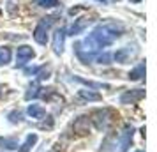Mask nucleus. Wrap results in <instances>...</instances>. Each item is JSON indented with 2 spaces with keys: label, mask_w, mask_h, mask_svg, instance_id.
<instances>
[{
  "label": "nucleus",
  "mask_w": 157,
  "mask_h": 152,
  "mask_svg": "<svg viewBox=\"0 0 157 152\" xmlns=\"http://www.w3.org/2000/svg\"><path fill=\"white\" fill-rule=\"evenodd\" d=\"M111 58H113L111 53H101L99 57H97V62H99V64H109Z\"/></svg>",
  "instance_id": "obj_18"
},
{
  "label": "nucleus",
  "mask_w": 157,
  "mask_h": 152,
  "mask_svg": "<svg viewBox=\"0 0 157 152\" xmlns=\"http://www.w3.org/2000/svg\"><path fill=\"white\" fill-rule=\"evenodd\" d=\"M132 136H134V127H132V126H125V129H124L122 138H120V143H118V147H120V150L118 152H125L127 150L129 145L132 143Z\"/></svg>",
  "instance_id": "obj_6"
},
{
  "label": "nucleus",
  "mask_w": 157,
  "mask_h": 152,
  "mask_svg": "<svg viewBox=\"0 0 157 152\" xmlns=\"http://www.w3.org/2000/svg\"><path fill=\"white\" fill-rule=\"evenodd\" d=\"M48 30H50V27L46 25V23H39L36 27V30H34V39H36V43H39L41 46H44V44L48 43Z\"/></svg>",
  "instance_id": "obj_5"
},
{
  "label": "nucleus",
  "mask_w": 157,
  "mask_h": 152,
  "mask_svg": "<svg viewBox=\"0 0 157 152\" xmlns=\"http://www.w3.org/2000/svg\"><path fill=\"white\" fill-rule=\"evenodd\" d=\"M11 57H13V51L9 46H0V65H7L11 62Z\"/></svg>",
  "instance_id": "obj_12"
},
{
  "label": "nucleus",
  "mask_w": 157,
  "mask_h": 152,
  "mask_svg": "<svg viewBox=\"0 0 157 152\" xmlns=\"http://www.w3.org/2000/svg\"><path fill=\"white\" fill-rule=\"evenodd\" d=\"M99 2H102V4H104V2H106V0H99Z\"/></svg>",
  "instance_id": "obj_20"
},
{
  "label": "nucleus",
  "mask_w": 157,
  "mask_h": 152,
  "mask_svg": "<svg viewBox=\"0 0 157 152\" xmlns=\"http://www.w3.org/2000/svg\"><path fill=\"white\" fill-rule=\"evenodd\" d=\"M145 97V90L141 88H136V90H127V92H124L120 97V103L122 104H131V103H136L143 99Z\"/></svg>",
  "instance_id": "obj_4"
},
{
  "label": "nucleus",
  "mask_w": 157,
  "mask_h": 152,
  "mask_svg": "<svg viewBox=\"0 0 157 152\" xmlns=\"http://www.w3.org/2000/svg\"><path fill=\"white\" fill-rule=\"evenodd\" d=\"M78 97L85 99V101H101V95L97 92H92V90H79Z\"/></svg>",
  "instance_id": "obj_14"
},
{
  "label": "nucleus",
  "mask_w": 157,
  "mask_h": 152,
  "mask_svg": "<svg viewBox=\"0 0 157 152\" xmlns=\"http://www.w3.org/2000/svg\"><path fill=\"white\" fill-rule=\"evenodd\" d=\"M27 113H29L32 119H36V120H43L44 117H46V110H44L41 104L32 103V104H29V108H27Z\"/></svg>",
  "instance_id": "obj_8"
},
{
  "label": "nucleus",
  "mask_w": 157,
  "mask_h": 152,
  "mask_svg": "<svg viewBox=\"0 0 157 152\" xmlns=\"http://www.w3.org/2000/svg\"><path fill=\"white\" fill-rule=\"evenodd\" d=\"M143 76H145V62L138 64L132 71L129 72V78H131V80H141Z\"/></svg>",
  "instance_id": "obj_13"
},
{
  "label": "nucleus",
  "mask_w": 157,
  "mask_h": 152,
  "mask_svg": "<svg viewBox=\"0 0 157 152\" xmlns=\"http://www.w3.org/2000/svg\"><path fill=\"white\" fill-rule=\"evenodd\" d=\"M50 74H51V69L50 67H46V65H41V67L37 69V72H36V76L39 78V80H48Z\"/></svg>",
  "instance_id": "obj_16"
},
{
  "label": "nucleus",
  "mask_w": 157,
  "mask_h": 152,
  "mask_svg": "<svg viewBox=\"0 0 157 152\" xmlns=\"http://www.w3.org/2000/svg\"><path fill=\"white\" fill-rule=\"evenodd\" d=\"M7 119H9V122L18 124V122H21V120H23V115H21V111L14 110V111H11V113L7 115Z\"/></svg>",
  "instance_id": "obj_17"
},
{
  "label": "nucleus",
  "mask_w": 157,
  "mask_h": 152,
  "mask_svg": "<svg viewBox=\"0 0 157 152\" xmlns=\"http://www.w3.org/2000/svg\"><path fill=\"white\" fill-rule=\"evenodd\" d=\"M64 44H65V30L57 29L55 34H53V51H55V55H62Z\"/></svg>",
  "instance_id": "obj_3"
},
{
  "label": "nucleus",
  "mask_w": 157,
  "mask_h": 152,
  "mask_svg": "<svg viewBox=\"0 0 157 152\" xmlns=\"http://www.w3.org/2000/svg\"><path fill=\"white\" fill-rule=\"evenodd\" d=\"M108 117H109V110H97L92 113V120L97 129H104L108 124Z\"/></svg>",
  "instance_id": "obj_7"
},
{
  "label": "nucleus",
  "mask_w": 157,
  "mask_h": 152,
  "mask_svg": "<svg viewBox=\"0 0 157 152\" xmlns=\"http://www.w3.org/2000/svg\"><path fill=\"white\" fill-rule=\"evenodd\" d=\"M34 57H36V51L32 50L30 46L23 44V46H20L18 51H16V65H18V67H21V65L29 64Z\"/></svg>",
  "instance_id": "obj_1"
},
{
  "label": "nucleus",
  "mask_w": 157,
  "mask_h": 152,
  "mask_svg": "<svg viewBox=\"0 0 157 152\" xmlns=\"http://www.w3.org/2000/svg\"><path fill=\"white\" fill-rule=\"evenodd\" d=\"M111 2H118V0H111Z\"/></svg>",
  "instance_id": "obj_21"
},
{
  "label": "nucleus",
  "mask_w": 157,
  "mask_h": 152,
  "mask_svg": "<svg viewBox=\"0 0 157 152\" xmlns=\"http://www.w3.org/2000/svg\"><path fill=\"white\" fill-rule=\"evenodd\" d=\"M136 48H131V46H124V48H120V50H117L113 53V58L115 62H118V64H127V62H131V58L136 55Z\"/></svg>",
  "instance_id": "obj_2"
},
{
  "label": "nucleus",
  "mask_w": 157,
  "mask_h": 152,
  "mask_svg": "<svg viewBox=\"0 0 157 152\" xmlns=\"http://www.w3.org/2000/svg\"><path fill=\"white\" fill-rule=\"evenodd\" d=\"M34 4H36L37 7L51 9V7H57V6H58V0H36Z\"/></svg>",
  "instance_id": "obj_15"
},
{
  "label": "nucleus",
  "mask_w": 157,
  "mask_h": 152,
  "mask_svg": "<svg viewBox=\"0 0 157 152\" xmlns=\"http://www.w3.org/2000/svg\"><path fill=\"white\" fill-rule=\"evenodd\" d=\"M131 2H134V4H138V2H141V0H131Z\"/></svg>",
  "instance_id": "obj_19"
},
{
  "label": "nucleus",
  "mask_w": 157,
  "mask_h": 152,
  "mask_svg": "<svg viewBox=\"0 0 157 152\" xmlns=\"http://www.w3.org/2000/svg\"><path fill=\"white\" fill-rule=\"evenodd\" d=\"M0 145L6 150H14L18 149V136H4L0 138Z\"/></svg>",
  "instance_id": "obj_10"
},
{
  "label": "nucleus",
  "mask_w": 157,
  "mask_h": 152,
  "mask_svg": "<svg viewBox=\"0 0 157 152\" xmlns=\"http://www.w3.org/2000/svg\"><path fill=\"white\" fill-rule=\"evenodd\" d=\"M136 152H143V150H136Z\"/></svg>",
  "instance_id": "obj_22"
},
{
  "label": "nucleus",
  "mask_w": 157,
  "mask_h": 152,
  "mask_svg": "<svg viewBox=\"0 0 157 152\" xmlns=\"http://www.w3.org/2000/svg\"><path fill=\"white\" fill-rule=\"evenodd\" d=\"M36 142H37V134H36V133H30L29 136L25 138L23 145L18 149V152H30V150H32V147L36 145Z\"/></svg>",
  "instance_id": "obj_11"
},
{
  "label": "nucleus",
  "mask_w": 157,
  "mask_h": 152,
  "mask_svg": "<svg viewBox=\"0 0 157 152\" xmlns=\"http://www.w3.org/2000/svg\"><path fill=\"white\" fill-rule=\"evenodd\" d=\"M88 23H90V20H86V18H79V20H76V21L71 25L69 34H71V36H78V34H81V32L88 27Z\"/></svg>",
  "instance_id": "obj_9"
}]
</instances>
